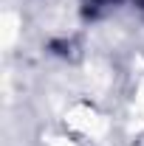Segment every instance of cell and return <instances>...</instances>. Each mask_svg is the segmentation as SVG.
Masks as SVG:
<instances>
[{
	"instance_id": "cell-1",
	"label": "cell",
	"mask_w": 144,
	"mask_h": 146,
	"mask_svg": "<svg viewBox=\"0 0 144 146\" xmlns=\"http://www.w3.org/2000/svg\"><path fill=\"white\" fill-rule=\"evenodd\" d=\"M68 124H71V129L79 138H90V141H96V138L105 132V127H108L105 118L93 107H76L71 112V118H68Z\"/></svg>"
}]
</instances>
